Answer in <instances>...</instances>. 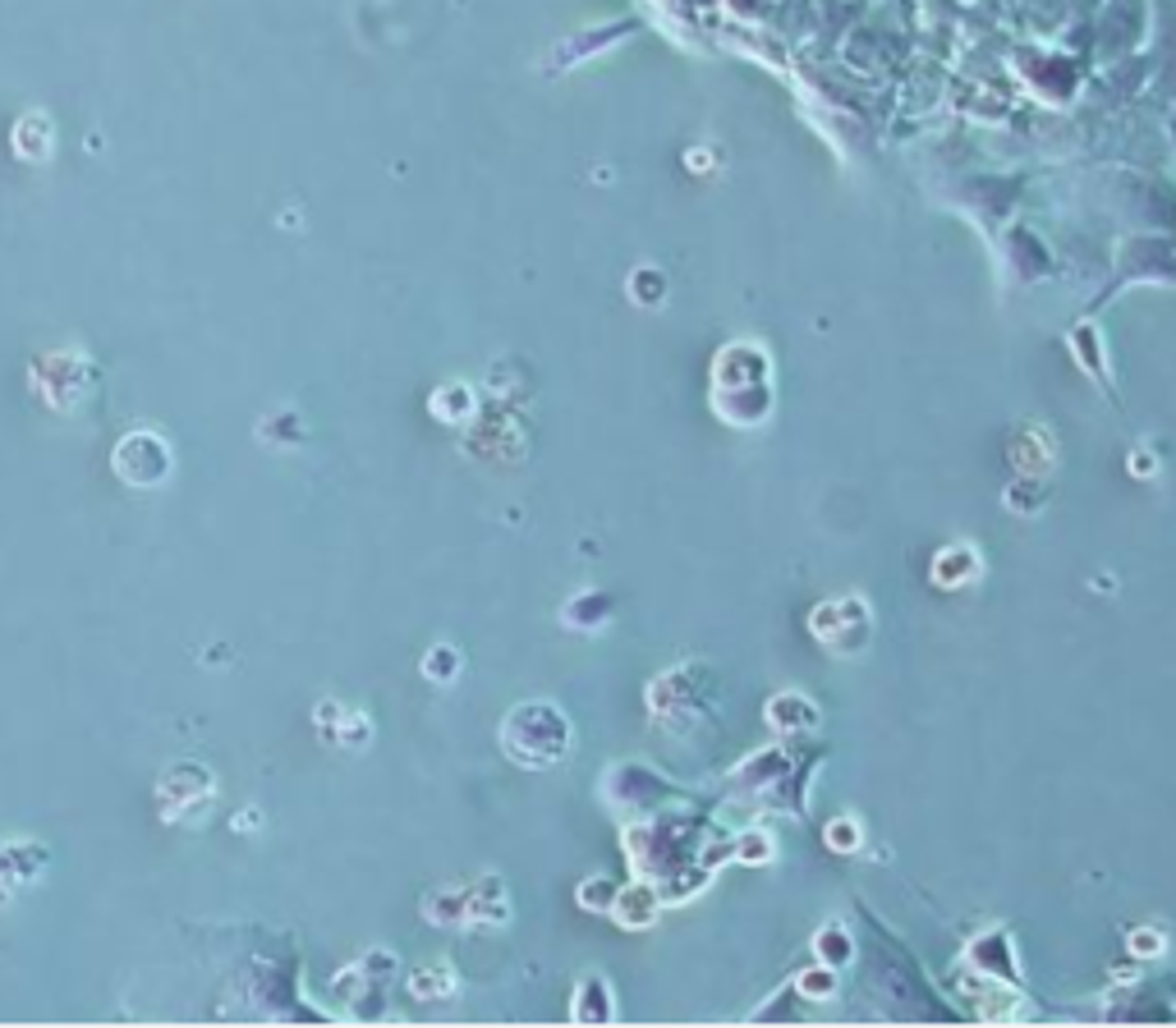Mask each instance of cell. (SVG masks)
I'll return each mask as SVG.
<instances>
[{
	"mask_svg": "<svg viewBox=\"0 0 1176 1028\" xmlns=\"http://www.w3.org/2000/svg\"><path fill=\"white\" fill-rule=\"evenodd\" d=\"M768 725L777 734H800V730H809V725H818V707H814V698H805V693H777L768 703Z\"/></svg>",
	"mask_w": 1176,
	"mask_h": 1028,
	"instance_id": "obj_7",
	"label": "cell"
},
{
	"mask_svg": "<svg viewBox=\"0 0 1176 1028\" xmlns=\"http://www.w3.org/2000/svg\"><path fill=\"white\" fill-rule=\"evenodd\" d=\"M809 633L836 657H855L873 638V615L860 597H832V602H818L809 611Z\"/></svg>",
	"mask_w": 1176,
	"mask_h": 1028,
	"instance_id": "obj_2",
	"label": "cell"
},
{
	"mask_svg": "<svg viewBox=\"0 0 1176 1028\" xmlns=\"http://www.w3.org/2000/svg\"><path fill=\"white\" fill-rule=\"evenodd\" d=\"M612 899H616V886L607 877H594V881H583V886H579V905L583 909H612Z\"/></svg>",
	"mask_w": 1176,
	"mask_h": 1028,
	"instance_id": "obj_21",
	"label": "cell"
},
{
	"mask_svg": "<svg viewBox=\"0 0 1176 1028\" xmlns=\"http://www.w3.org/2000/svg\"><path fill=\"white\" fill-rule=\"evenodd\" d=\"M979 574H983V556L970 547V542H952V547H942L933 556V569H928V578H933L937 587H965V583H974Z\"/></svg>",
	"mask_w": 1176,
	"mask_h": 1028,
	"instance_id": "obj_6",
	"label": "cell"
},
{
	"mask_svg": "<svg viewBox=\"0 0 1176 1028\" xmlns=\"http://www.w3.org/2000/svg\"><path fill=\"white\" fill-rule=\"evenodd\" d=\"M612 987L607 978H583L574 991V1024H607L612 1019Z\"/></svg>",
	"mask_w": 1176,
	"mask_h": 1028,
	"instance_id": "obj_9",
	"label": "cell"
},
{
	"mask_svg": "<svg viewBox=\"0 0 1176 1028\" xmlns=\"http://www.w3.org/2000/svg\"><path fill=\"white\" fill-rule=\"evenodd\" d=\"M823 840H827V850H836V854H855L864 844V826L855 822V817H836V822H827Z\"/></svg>",
	"mask_w": 1176,
	"mask_h": 1028,
	"instance_id": "obj_19",
	"label": "cell"
},
{
	"mask_svg": "<svg viewBox=\"0 0 1176 1028\" xmlns=\"http://www.w3.org/2000/svg\"><path fill=\"white\" fill-rule=\"evenodd\" d=\"M1126 464H1130V473H1144V477H1148V473H1158V459L1148 455V450H1135V455H1130Z\"/></svg>",
	"mask_w": 1176,
	"mask_h": 1028,
	"instance_id": "obj_23",
	"label": "cell"
},
{
	"mask_svg": "<svg viewBox=\"0 0 1176 1028\" xmlns=\"http://www.w3.org/2000/svg\"><path fill=\"white\" fill-rule=\"evenodd\" d=\"M455 987H460V978H455L451 964H423V969L409 973V991H414L418 1000H442V996H455Z\"/></svg>",
	"mask_w": 1176,
	"mask_h": 1028,
	"instance_id": "obj_10",
	"label": "cell"
},
{
	"mask_svg": "<svg viewBox=\"0 0 1176 1028\" xmlns=\"http://www.w3.org/2000/svg\"><path fill=\"white\" fill-rule=\"evenodd\" d=\"M464 670V657L451 648V642H437V648H427L423 657V675L432 679V684H455Z\"/></svg>",
	"mask_w": 1176,
	"mask_h": 1028,
	"instance_id": "obj_12",
	"label": "cell"
},
{
	"mask_svg": "<svg viewBox=\"0 0 1176 1028\" xmlns=\"http://www.w3.org/2000/svg\"><path fill=\"white\" fill-rule=\"evenodd\" d=\"M561 620L570 624V629H583V620L598 629V624L612 620V602H607L603 593H579V597H574V602L561 611Z\"/></svg>",
	"mask_w": 1176,
	"mask_h": 1028,
	"instance_id": "obj_11",
	"label": "cell"
},
{
	"mask_svg": "<svg viewBox=\"0 0 1176 1028\" xmlns=\"http://www.w3.org/2000/svg\"><path fill=\"white\" fill-rule=\"evenodd\" d=\"M14 147H19L29 161H42V156L51 152V128L42 115H29L19 128H14Z\"/></svg>",
	"mask_w": 1176,
	"mask_h": 1028,
	"instance_id": "obj_16",
	"label": "cell"
},
{
	"mask_svg": "<svg viewBox=\"0 0 1176 1028\" xmlns=\"http://www.w3.org/2000/svg\"><path fill=\"white\" fill-rule=\"evenodd\" d=\"M473 395H469V386H446V391H437L432 395V413L442 422H464V418H473Z\"/></svg>",
	"mask_w": 1176,
	"mask_h": 1028,
	"instance_id": "obj_13",
	"label": "cell"
},
{
	"mask_svg": "<svg viewBox=\"0 0 1176 1028\" xmlns=\"http://www.w3.org/2000/svg\"><path fill=\"white\" fill-rule=\"evenodd\" d=\"M735 859L750 863V868H763V863H772V854H777V840H772L768 831H745L735 835Z\"/></svg>",
	"mask_w": 1176,
	"mask_h": 1028,
	"instance_id": "obj_17",
	"label": "cell"
},
{
	"mask_svg": "<svg viewBox=\"0 0 1176 1028\" xmlns=\"http://www.w3.org/2000/svg\"><path fill=\"white\" fill-rule=\"evenodd\" d=\"M212 794H216V780L207 767H175L166 780H161V808H166V817H180L185 808L212 804Z\"/></svg>",
	"mask_w": 1176,
	"mask_h": 1028,
	"instance_id": "obj_4",
	"label": "cell"
},
{
	"mask_svg": "<svg viewBox=\"0 0 1176 1028\" xmlns=\"http://www.w3.org/2000/svg\"><path fill=\"white\" fill-rule=\"evenodd\" d=\"M814 955H818V964H832V969H841L846 960L855 955V941L846 936V927H823V932L814 936Z\"/></svg>",
	"mask_w": 1176,
	"mask_h": 1028,
	"instance_id": "obj_15",
	"label": "cell"
},
{
	"mask_svg": "<svg viewBox=\"0 0 1176 1028\" xmlns=\"http://www.w3.org/2000/svg\"><path fill=\"white\" fill-rule=\"evenodd\" d=\"M423 914L432 918L437 927H442V923H446V927H460V923H464V890H446V886L432 890V895L423 899Z\"/></svg>",
	"mask_w": 1176,
	"mask_h": 1028,
	"instance_id": "obj_14",
	"label": "cell"
},
{
	"mask_svg": "<svg viewBox=\"0 0 1176 1028\" xmlns=\"http://www.w3.org/2000/svg\"><path fill=\"white\" fill-rule=\"evenodd\" d=\"M658 890L653 886H616V899H612V914L621 918V927H649L658 918Z\"/></svg>",
	"mask_w": 1176,
	"mask_h": 1028,
	"instance_id": "obj_8",
	"label": "cell"
},
{
	"mask_svg": "<svg viewBox=\"0 0 1176 1028\" xmlns=\"http://www.w3.org/2000/svg\"><path fill=\"white\" fill-rule=\"evenodd\" d=\"M464 923H482V927L510 923V895L501 886V877H482L464 890Z\"/></svg>",
	"mask_w": 1176,
	"mask_h": 1028,
	"instance_id": "obj_5",
	"label": "cell"
},
{
	"mask_svg": "<svg viewBox=\"0 0 1176 1028\" xmlns=\"http://www.w3.org/2000/svg\"><path fill=\"white\" fill-rule=\"evenodd\" d=\"M111 464L130 486H161L170 477V464H175V459H170V446L157 436V431H130V436L115 446Z\"/></svg>",
	"mask_w": 1176,
	"mask_h": 1028,
	"instance_id": "obj_3",
	"label": "cell"
},
{
	"mask_svg": "<svg viewBox=\"0 0 1176 1028\" xmlns=\"http://www.w3.org/2000/svg\"><path fill=\"white\" fill-rule=\"evenodd\" d=\"M336 739L350 743V749H363V743L372 739V721H368V712H345V725L336 730Z\"/></svg>",
	"mask_w": 1176,
	"mask_h": 1028,
	"instance_id": "obj_20",
	"label": "cell"
},
{
	"mask_svg": "<svg viewBox=\"0 0 1176 1028\" xmlns=\"http://www.w3.org/2000/svg\"><path fill=\"white\" fill-rule=\"evenodd\" d=\"M501 749L519 767H552V762H561L570 753V721L552 703H528L506 716Z\"/></svg>",
	"mask_w": 1176,
	"mask_h": 1028,
	"instance_id": "obj_1",
	"label": "cell"
},
{
	"mask_svg": "<svg viewBox=\"0 0 1176 1028\" xmlns=\"http://www.w3.org/2000/svg\"><path fill=\"white\" fill-rule=\"evenodd\" d=\"M1130 950H1135V955H1163V950H1167V936L1154 932V927H1144V932H1130Z\"/></svg>",
	"mask_w": 1176,
	"mask_h": 1028,
	"instance_id": "obj_22",
	"label": "cell"
},
{
	"mask_svg": "<svg viewBox=\"0 0 1176 1028\" xmlns=\"http://www.w3.org/2000/svg\"><path fill=\"white\" fill-rule=\"evenodd\" d=\"M796 987L805 991V996H814V1000H832V996H836V987H841V978H836L832 964H814L809 973H800Z\"/></svg>",
	"mask_w": 1176,
	"mask_h": 1028,
	"instance_id": "obj_18",
	"label": "cell"
}]
</instances>
